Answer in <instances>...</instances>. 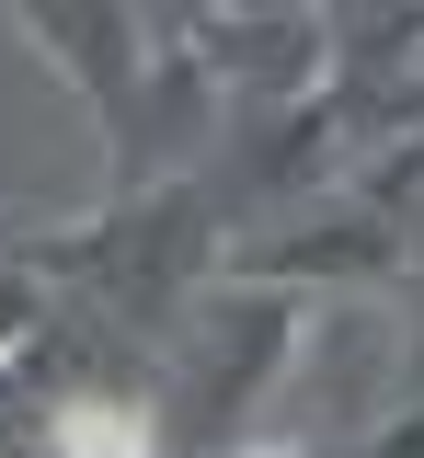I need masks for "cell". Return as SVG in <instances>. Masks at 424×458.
Listing matches in <instances>:
<instances>
[{
	"mask_svg": "<svg viewBox=\"0 0 424 458\" xmlns=\"http://www.w3.org/2000/svg\"><path fill=\"white\" fill-rule=\"evenodd\" d=\"M58 458H149V412L138 401H104V390H81V401H58Z\"/></svg>",
	"mask_w": 424,
	"mask_h": 458,
	"instance_id": "cell-1",
	"label": "cell"
}]
</instances>
